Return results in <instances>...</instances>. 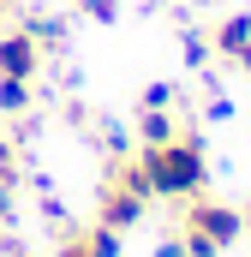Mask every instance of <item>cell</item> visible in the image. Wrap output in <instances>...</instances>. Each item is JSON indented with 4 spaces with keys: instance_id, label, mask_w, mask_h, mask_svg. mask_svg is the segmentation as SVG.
Wrapping results in <instances>:
<instances>
[{
    "instance_id": "5b68a950",
    "label": "cell",
    "mask_w": 251,
    "mask_h": 257,
    "mask_svg": "<svg viewBox=\"0 0 251 257\" xmlns=\"http://www.w3.org/2000/svg\"><path fill=\"white\" fill-rule=\"evenodd\" d=\"M209 54L227 66V72H245L251 78V12H227L209 30Z\"/></svg>"
},
{
    "instance_id": "8992f818",
    "label": "cell",
    "mask_w": 251,
    "mask_h": 257,
    "mask_svg": "<svg viewBox=\"0 0 251 257\" xmlns=\"http://www.w3.org/2000/svg\"><path fill=\"white\" fill-rule=\"evenodd\" d=\"M54 257H120V233H108L102 221H90V227H60V251Z\"/></svg>"
},
{
    "instance_id": "52a82bcc",
    "label": "cell",
    "mask_w": 251,
    "mask_h": 257,
    "mask_svg": "<svg viewBox=\"0 0 251 257\" xmlns=\"http://www.w3.org/2000/svg\"><path fill=\"white\" fill-rule=\"evenodd\" d=\"M191 120H180L174 108H138V144H168L174 132H186Z\"/></svg>"
},
{
    "instance_id": "6da1fadb",
    "label": "cell",
    "mask_w": 251,
    "mask_h": 257,
    "mask_svg": "<svg viewBox=\"0 0 251 257\" xmlns=\"http://www.w3.org/2000/svg\"><path fill=\"white\" fill-rule=\"evenodd\" d=\"M138 174H144V186L150 197H162V203H186L209 186V150H203V138L197 132H174L168 144H138Z\"/></svg>"
},
{
    "instance_id": "7a4b0ae2",
    "label": "cell",
    "mask_w": 251,
    "mask_h": 257,
    "mask_svg": "<svg viewBox=\"0 0 251 257\" xmlns=\"http://www.w3.org/2000/svg\"><path fill=\"white\" fill-rule=\"evenodd\" d=\"M48 66V48L36 42V30L24 24V12L12 24H0V114H30L36 102V78Z\"/></svg>"
},
{
    "instance_id": "277c9868",
    "label": "cell",
    "mask_w": 251,
    "mask_h": 257,
    "mask_svg": "<svg viewBox=\"0 0 251 257\" xmlns=\"http://www.w3.org/2000/svg\"><path fill=\"white\" fill-rule=\"evenodd\" d=\"M144 209H150V186H144V174H138V156L114 150V156H108V174H102V186H96V221H102L108 233H132V227L144 221Z\"/></svg>"
},
{
    "instance_id": "30bf717a",
    "label": "cell",
    "mask_w": 251,
    "mask_h": 257,
    "mask_svg": "<svg viewBox=\"0 0 251 257\" xmlns=\"http://www.w3.org/2000/svg\"><path fill=\"white\" fill-rule=\"evenodd\" d=\"M18 18V0H0V24H12Z\"/></svg>"
},
{
    "instance_id": "3957f363",
    "label": "cell",
    "mask_w": 251,
    "mask_h": 257,
    "mask_svg": "<svg viewBox=\"0 0 251 257\" xmlns=\"http://www.w3.org/2000/svg\"><path fill=\"white\" fill-rule=\"evenodd\" d=\"M239 233H245V215L233 209V203H221V197H186V209H180V227H174V239H180V251L186 257H221L239 245Z\"/></svg>"
},
{
    "instance_id": "ba28073f",
    "label": "cell",
    "mask_w": 251,
    "mask_h": 257,
    "mask_svg": "<svg viewBox=\"0 0 251 257\" xmlns=\"http://www.w3.org/2000/svg\"><path fill=\"white\" fill-rule=\"evenodd\" d=\"M18 186H24V150H18L12 132H0V192L18 197Z\"/></svg>"
},
{
    "instance_id": "9c48e42d",
    "label": "cell",
    "mask_w": 251,
    "mask_h": 257,
    "mask_svg": "<svg viewBox=\"0 0 251 257\" xmlns=\"http://www.w3.org/2000/svg\"><path fill=\"white\" fill-rule=\"evenodd\" d=\"M78 12H84V18H102V24H108V18H114L120 6H114V0H78Z\"/></svg>"
},
{
    "instance_id": "8fae6325",
    "label": "cell",
    "mask_w": 251,
    "mask_h": 257,
    "mask_svg": "<svg viewBox=\"0 0 251 257\" xmlns=\"http://www.w3.org/2000/svg\"><path fill=\"white\" fill-rule=\"evenodd\" d=\"M156 257H186V251H180V239H162V251H156Z\"/></svg>"
}]
</instances>
